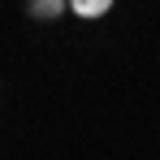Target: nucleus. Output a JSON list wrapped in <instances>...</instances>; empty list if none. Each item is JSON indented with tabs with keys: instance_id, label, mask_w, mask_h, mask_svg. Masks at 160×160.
Here are the masks:
<instances>
[{
	"instance_id": "f257e3e1",
	"label": "nucleus",
	"mask_w": 160,
	"mask_h": 160,
	"mask_svg": "<svg viewBox=\"0 0 160 160\" xmlns=\"http://www.w3.org/2000/svg\"><path fill=\"white\" fill-rule=\"evenodd\" d=\"M26 13H30V18H48V22H52V18H61V13H69V4H65V0H35Z\"/></svg>"
},
{
	"instance_id": "f03ea898",
	"label": "nucleus",
	"mask_w": 160,
	"mask_h": 160,
	"mask_svg": "<svg viewBox=\"0 0 160 160\" xmlns=\"http://www.w3.org/2000/svg\"><path fill=\"white\" fill-rule=\"evenodd\" d=\"M108 9H112L108 0H91V4H82V0H74V4H69V13H78V18H104Z\"/></svg>"
}]
</instances>
